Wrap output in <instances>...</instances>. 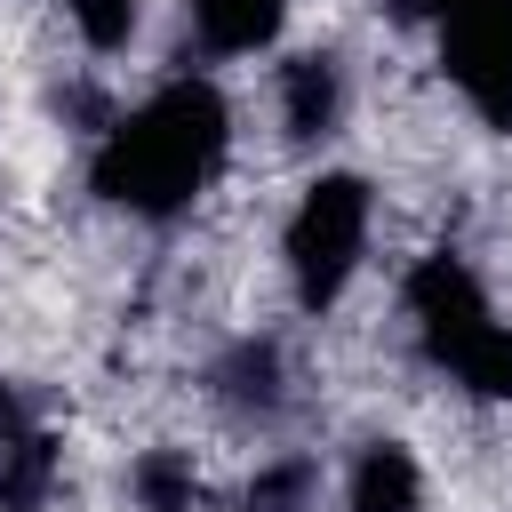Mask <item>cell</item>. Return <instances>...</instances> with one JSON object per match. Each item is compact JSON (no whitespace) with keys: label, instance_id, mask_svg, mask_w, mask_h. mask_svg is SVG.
<instances>
[{"label":"cell","instance_id":"9c48e42d","mask_svg":"<svg viewBox=\"0 0 512 512\" xmlns=\"http://www.w3.org/2000/svg\"><path fill=\"white\" fill-rule=\"evenodd\" d=\"M48 8L80 32L88 56H120L136 40V24H144V0H48Z\"/></svg>","mask_w":512,"mask_h":512},{"label":"cell","instance_id":"6da1fadb","mask_svg":"<svg viewBox=\"0 0 512 512\" xmlns=\"http://www.w3.org/2000/svg\"><path fill=\"white\" fill-rule=\"evenodd\" d=\"M232 152H240L232 96L208 72H176V80H160L144 104H128L96 136L88 192L104 208H120L128 224H176V216H192L216 192Z\"/></svg>","mask_w":512,"mask_h":512},{"label":"cell","instance_id":"8992f818","mask_svg":"<svg viewBox=\"0 0 512 512\" xmlns=\"http://www.w3.org/2000/svg\"><path fill=\"white\" fill-rule=\"evenodd\" d=\"M344 512H424V464L408 440H368L344 480Z\"/></svg>","mask_w":512,"mask_h":512},{"label":"cell","instance_id":"7a4b0ae2","mask_svg":"<svg viewBox=\"0 0 512 512\" xmlns=\"http://www.w3.org/2000/svg\"><path fill=\"white\" fill-rule=\"evenodd\" d=\"M368 248H376V184L360 168H320L280 216V272H288L296 312H312V320L336 312L344 288L360 280Z\"/></svg>","mask_w":512,"mask_h":512},{"label":"cell","instance_id":"277c9868","mask_svg":"<svg viewBox=\"0 0 512 512\" xmlns=\"http://www.w3.org/2000/svg\"><path fill=\"white\" fill-rule=\"evenodd\" d=\"M352 112V80H344V56L336 48H296L288 64H272V120H280V144L312 152L344 128Z\"/></svg>","mask_w":512,"mask_h":512},{"label":"cell","instance_id":"30bf717a","mask_svg":"<svg viewBox=\"0 0 512 512\" xmlns=\"http://www.w3.org/2000/svg\"><path fill=\"white\" fill-rule=\"evenodd\" d=\"M32 432V408H24V392L16 384H0V448H16Z\"/></svg>","mask_w":512,"mask_h":512},{"label":"cell","instance_id":"3957f363","mask_svg":"<svg viewBox=\"0 0 512 512\" xmlns=\"http://www.w3.org/2000/svg\"><path fill=\"white\" fill-rule=\"evenodd\" d=\"M432 64L480 128L512 136V0H448L432 24Z\"/></svg>","mask_w":512,"mask_h":512},{"label":"cell","instance_id":"5b68a950","mask_svg":"<svg viewBox=\"0 0 512 512\" xmlns=\"http://www.w3.org/2000/svg\"><path fill=\"white\" fill-rule=\"evenodd\" d=\"M288 24V0H184V32L208 64H240L264 56Z\"/></svg>","mask_w":512,"mask_h":512},{"label":"cell","instance_id":"52a82bcc","mask_svg":"<svg viewBox=\"0 0 512 512\" xmlns=\"http://www.w3.org/2000/svg\"><path fill=\"white\" fill-rule=\"evenodd\" d=\"M128 504L136 512H200V448L160 440L128 456Z\"/></svg>","mask_w":512,"mask_h":512},{"label":"cell","instance_id":"ba28073f","mask_svg":"<svg viewBox=\"0 0 512 512\" xmlns=\"http://www.w3.org/2000/svg\"><path fill=\"white\" fill-rule=\"evenodd\" d=\"M64 488V432H24L16 448H0V512H48Z\"/></svg>","mask_w":512,"mask_h":512}]
</instances>
